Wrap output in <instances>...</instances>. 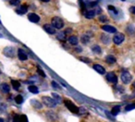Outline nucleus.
<instances>
[{"label": "nucleus", "instance_id": "f257e3e1", "mask_svg": "<svg viewBox=\"0 0 135 122\" xmlns=\"http://www.w3.org/2000/svg\"><path fill=\"white\" fill-rule=\"evenodd\" d=\"M52 26L55 29H62L64 27V21L58 17H54L52 19Z\"/></svg>", "mask_w": 135, "mask_h": 122}, {"label": "nucleus", "instance_id": "f03ea898", "mask_svg": "<svg viewBox=\"0 0 135 122\" xmlns=\"http://www.w3.org/2000/svg\"><path fill=\"white\" fill-rule=\"evenodd\" d=\"M42 99H43V102H44V104H45L46 106H48V107L53 108V107H55V106L56 105V101H55V100H54L53 98H51V97L44 96Z\"/></svg>", "mask_w": 135, "mask_h": 122}, {"label": "nucleus", "instance_id": "7ed1b4c3", "mask_svg": "<svg viewBox=\"0 0 135 122\" xmlns=\"http://www.w3.org/2000/svg\"><path fill=\"white\" fill-rule=\"evenodd\" d=\"M64 103H65L66 106L69 108V110H70L72 113H76V114L79 113V108L77 107L71 101H70V100H65Z\"/></svg>", "mask_w": 135, "mask_h": 122}, {"label": "nucleus", "instance_id": "20e7f679", "mask_svg": "<svg viewBox=\"0 0 135 122\" xmlns=\"http://www.w3.org/2000/svg\"><path fill=\"white\" fill-rule=\"evenodd\" d=\"M131 79H132V77H131L130 72H128V71L123 72L120 76V80H122V82L124 84H129L130 82V80H131Z\"/></svg>", "mask_w": 135, "mask_h": 122}, {"label": "nucleus", "instance_id": "39448f33", "mask_svg": "<svg viewBox=\"0 0 135 122\" xmlns=\"http://www.w3.org/2000/svg\"><path fill=\"white\" fill-rule=\"evenodd\" d=\"M124 39H125V36H124V34H122V33H117L116 34L114 38H113V42L115 43L116 44H122V42L124 41Z\"/></svg>", "mask_w": 135, "mask_h": 122}, {"label": "nucleus", "instance_id": "423d86ee", "mask_svg": "<svg viewBox=\"0 0 135 122\" xmlns=\"http://www.w3.org/2000/svg\"><path fill=\"white\" fill-rule=\"evenodd\" d=\"M107 79L109 82H111L113 84H116L117 82V77L116 76V74L114 72H109L107 74Z\"/></svg>", "mask_w": 135, "mask_h": 122}, {"label": "nucleus", "instance_id": "0eeeda50", "mask_svg": "<svg viewBox=\"0 0 135 122\" xmlns=\"http://www.w3.org/2000/svg\"><path fill=\"white\" fill-rule=\"evenodd\" d=\"M43 27H44V30L47 33H49V34H55L56 33V29L54 28L52 25H50V24H45Z\"/></svg>", "mask_w": 135, "mask_h": 122}, {"label": "nucleus", "instance_id": "6e6552de", "mask_svg": "<svg viewBox=\"0 0 135 122\" xmlns=\"http://www.w3.org/2000/svg\"><path fill=\"white\" fill-rule=\"evenodd\" d=\"M28 19L30 21L34 22V23H37V22L40 21V17H39L37 14H35V13H31V14H29Z\"/></svg>", "mask_w": 135, "mask_h": 122}, {"label": "nucleus", "instance_id": "1a4fd4ad", "mask_svg": "<svg viewBox=\"0 0 135 122\" xmlns=\"http://www.w3.org/2000/svg\"><path fill=\"white\" fill-rule=\"evenodd\" d=\"M102 29L105 32L109 33H114L117 32V29L115 28L114 26H111V25H104L102 27Z\"/></svg>", "mask_w": 135, "mask_h": 122}, {"label": "nucleus", "instance_id": "9d476101", "mask_svg": "<svg viewBox=\"0 0 135 122\" xmlns=\"http://www.w3.org/2000/svg\"><path fill=\"white\" fill-rule=\"evenodd\" d=\"M18 56H19V58L21 61L27 60V58H28V56L26 55V53H25L22 49H19V50H18Z\"/></svg>", "mask_w": 135, "mask_h": 122}, {"label": "nucleus", "instance_id": "9b49d317", "mask_svg": "<svg viewBox=\"0 0 135 122\" xmlns=\"http://www.w3.org/2000/svg\"><path fill=\"white\" fill-rule=\"evenodd\" d=\"M93 70H94L95 71H97L98 73H100V74H105V73H106V70H105V68H104V67H102L101 66V65H96V64H95V65H93Z\"/></svg>", "mask_w": 135, "mask_h": 122}, {"label": "nucleus", "instance_id": "f8f14e48", "mask_svg": "<svg viewBox=\"0 0 135 122\" xmlns=\"http://www.w3.org/2000/svg\"><path fill=\"white\" fill-rule=\"evenodd\" d=\"M96 14V12H95V10H88V11H86L85 13H84V16L87 18V19H93L94 18V16Z\"/></svg>", "mask_w": 135, "mask_h": 122}, {"label": "nucleus", "instance_id": "ddd939ff", "mask_svg": "<svg viewBox=\"0 0 135 122\" xmlns=\"http://www.w3.org/2000/svg\"><path fill=\"white\" fill-rule=\"evenodd\" d=\"M31 104H32V105L35 109H41L43 107L42 104L40 103V102H38L37 100H31Z\"/></svg>", "mask_w": 135, "mask_h": 122}, {"label": "nucleus", "instance_id": "4468645a", "mask_svg": "<svg viewBox=\"0 0 135 122\" xmlns=\"http://www.w3.org/2000/svg\"><path fill=\"white\" fill-rule=\"evenodd\" d=\"M1 91L5 94H9L10 91V87L8 83H2L1 84Z\"/></svg>", "mask_w": 135, "mask_h": 122}, {"label": "nucleus", "instance_id": "2eb2a0df", "mask_svg": "<svg viewBox=\"0 0 135 122\" xmlns=\"http://www.w3.org/2000/svg\"><path fill=\"white\" fill-rule=\"evenodd\" d=\"M17 12H18L19 14H25V13L28 12V7L26 5L21 6L19 9H17Z\"/></svg>", "mask_w": 135, "mask_h": 122}, {"label": "nucleus", "instance_id": "dca6fc26", "mask_svg": "<svg viewBox=\"0 0 135 122\" xmlns=\"http://www.w3.org/2000/svg\"><path fill=\"white\" fill-rule=\"evenodd\" d=\"M78 38L76 37V36H70L69 37V43H70V44H72V45H76V44H78Z\"/></svg>", "mask_w": 135, "mask_h": 122}, {"label": "nucleus", "instance_id": "f3484780", "mask_svg": "<svg viewBox=\"0 0 135 122\" xmlns=\"http://www.w3.org/2000/svg\"><path fill=\"white\" fill-rule=\"evenodd\" d=\"M106 61H107V64L112 65V64H114V63L116 62V58H115V56H107V57H106Z\"/></svg>", "mask_w": 135, "mask_h": 122}, {"label": "nucleus", "instance_id": "a211bd4d", "mask_svg": "<svg viewBox=\"0 0 135 122\" xmlns=\"http://www.w3.org/2000/svg\"><path fill=\"white\" fill-rule=\"evenodd\" d=\"M28 90L32 93V94H38V92H39V90H38V88L35 86V85H30L28 87Z\"/></svg>", "mask_w": 135, "mask_h": 122}, {"label": "nucleus", "instance_id": "6ab92c4d", "mask_svg": "<svg viewBox=\"0 0 135 122\" xmlns=\"http://www.w3.org/2000/svg\"><path fill=\"white\" fill-rule=\"evenodd\" d=\"M119 111H120V106L119 105H116V106H114V107L112 108L111 113L113 116H117L119 113Z\"/></svg>", "mask_w": 135, "mask_h": 122}, {"label": "nucleus", "instance_id": "aec40b11", "mask_svg": "<svg viewBox=\"0 0 135 122\" xmlns=\"http://www.w3.org/2000/svg\"><path fill=\"white\" fill-rule=\"evenodd\" d=\"M93 52L94 54H97V55H100L102 53V50H101V47L99 45H94L93 46Z\"/></svg>", "mask_w": 135, "mask_h": 122}, {"label": "nucleus", "instance_id": "412c9836", "mask_svg": "<svg viewBox=\"0 0 135 122\" xmlns=\"http://www.w3.org/2000/svg\"><path fill=\"white\" fill-rule=\"evenodd\" d=\"M11 84H12V86H13V88L15 90H19V87H20V83H19V81H17V80H11Z\"/></svg>", "mask_w": 135, "mask_h": 122}, {"label": "nucleus", "instance_id": "4be33fe9", "mask_svg": "<svg viewBox=\"0 0 135 122\" xmlns=\"http://www.w3.org/2000/svg\"><path fill=\"white\" fill-rule=\"evenodd\" d=\"M52 96H53V99L56 101V103H60L61 102V97L56 93H53L52 94Z\"/></svg>", "mask_w": 135, "mask_h": 122}, {"label": "nucleus", "instance_id": "5701e85b", "mask_svg": "<svg viewBox=\"0 0 135 122\" xmlns=\"http://www.w3.org/2000/svg\"><path fill=\"white\" fill-rule=\"evenodd\" d=\"M15 102H16L17 104H19V105H20V104L23 102V97H22L20 94L17 95V96L15 97Z\"/></svg>", "mask_w": 135, "mask_h": 122}, {"label": "nucleus", "instance_id": "b1692460", "mask_svg": "<svg viewBox=\"0 0 135 122\" xmlns=\"http://www.w3.org/2000/svg\"><path fill=\"white\" fill-rule=\"evenodd\" d=\"M57 38L60 40V41H65L66 40V34L65 33H57Z\"/></svg>", "mask_w": 135, "mask_h": 122}, {"label": "nucleus", "instance_id": "393cba45", "mask_svg": "<svg viewBox=\"0 0 135 122\" xmlns=\"http://www.w3.org/2000/svg\"><path fill=\"white\" fill-rule=\"evenodd\" d=\"M19 122H29L27 116L26 115H20L19 116Z\"/></svg>", "mask_w": 135, "mask_h": 122}, {"label": "nucleus", "instance_id": "a878e982", "mask_svg": "<svg viewBox=\"0 0 135 122\" xmlns=\"http://www.w3.org/2000/svg\"><path fill=\"white\" fill-rule=\"evenodd\" d=\"M135 108V104H131V105H128L127 106H126V111H130V110H132V109H134Z\"/></svg>", "mask_w": 135, "mask_h": 122}, {"label": "nucleus", "instance_id": "bb28decb", "mask_svg": "<svg viewBox=\"0 0 135 122\" xmlns=\"http://www.w3.org/2000/svg\"><path fill=\"white\" fill-rule=\"evenodd\" d=\"M9 3L12 6H18L20 3V0H9Z\"/></svg>", "mask_w": 135, "mask_h": 122}, {"label": "nucleus", "instance_id": "cd10ccee", "mask_svg": "<svg viewBox=\"0 0 135 122\" xmlns=\"http://www.w3.org/2000/svg\"><path fill=\"white\" fill-rule=\"evenodd\" d=\"M81 41L83 42V44H86L89 42V38L87 37V35H83V36L81 37Z\"/></svg>", "mask_w": 135, "mask_h": 122}, {"label": "nucleus", "instance_id": "c85d7f7f", "mask_svg": "<svg viewBox=\"0 0 135 122\" xmlns=\"http://www.w3.org/2000/svg\"><path fill=\"white\" fill-rule=\"evenodd\" d=\"M106 40H107V44H108V42L110 41V39H109V38L107 37V35H103V36H102V41H103V43H104V44L106 43Z\"/></svg>", "mask_w": 135, "mask_h": 122}, {"label": "nucleus", "instance_id": "c756f323", "mask_svg": "<svg viewBox=\"0 0 135 122\" xmlns=\"http://www.w3.org/2000/svg\"><path fill=\"white\" fill-rule=\"evenodd\" d=\"M99 20L101 21V22H107V18L106 16H101L100 18H99Z\"/></svg>", "mask_w": 135, "mask_h": 122}, {"label": "nucleus", "instance_id": "7c9ffc66", "mask_svg": "<svg viewBox=\"0 0 135 122\" xmlns=\"http://www.w3.org/2000/svg\"><path fill=\"white\" fill-rule=\"evenodd\" d=\"M6 105H4V104H1L0 105V111H2V112H5L6 111Z\"/></svg>", "mask_w": 135, "mask_h": 122}, {"label": "nucleus", "instance_id": "2f4dec72", "mask_svg": "<svg viewBox=\"0 0 135 122\" xmlns=\"http://www.w3.org/2000/svg\"><path fill=\"white\" fill-rule=\"evenodd\" d=\"M38 73H39V74H40V75L42 76V77H45V73H44V71L42 70H41V69H38Z\"/></svg>", "mask_w": 135, "mask_h": 122}, {"label": "nucleus", "instance_id": "473e14b6", "mask_svg": "<svg viewBox=\"0 0 135 122\" xmlns=\"http://www.w3.org/2000/svg\"><path fill=\"white\" fill-rule=\"evenodd\" d=\"M52 86L54 88H56V89H58V84L56 82H55V81H52Z\"/></svg>", "mask_w": 135, "mask_h": 122}, {"label": "nucleus", "instance_id": "72a5a7b5", "mask_svg": "<svg viewBox=\"0 0 135 122\" xmlns=\"http://www.w3.org/2000/svg\"><path fill=\"white\" fill-rule=\"evenodd\" d=\"M13 122H19V116L16 115L15 117H14V120H13Z\"/></svg>", "mask_w": 135, "mask_h": 122}, {"label": "nucleus", "instance_id": "f704fd0d", "mask_svg": "<svg viewBox=\"0 0 135 122\" xmlns=\"http://www.w3.org/2000/svg\"><path fill=\"white\" fill-rule=\"evenodd\" d=\"M130 11L131 12V13L135 14V7H131V8L130 9Z\"/></svg>", "mask_w": 135, "mask_h": 122}, {"label": "nucleus", "instance_id": "c9c22d12", "mask_svg": "<svg viewBox=\"0 0 135 122\" xmlns=\"http://www.w3.org/2000/svg\"><path fill=\"white\" fill-rule=\"evenodd\" d=\"M108 9L114 10V11H115V13H117V10L115 9V8H114V7H111V6H109V7H108Z\"/></svg>", "mask_w": 135, "mask_h": 122}, {"label": "nucleus", "instance_id": "e433bc0d", "mask_svg": "<svg viewBox=\"0 0 135 122\" xmlns=\"http://www.w3.org/2000/svg\"><path fill=\"white\" fill-rule=\"evenodd\" d=\"M41 1H43V2H49L50 0H41Z\"/></svg>", "mask_w": 135, "mask_h": 122}, {"label": "nucleus", "instance_id": "4c0bfd02", "mask_svg": "<svg viewBox=\"0 0 135 122\" xmlns=\"http://www.w3.org/2000/svg\"><path fill=\"white\" fill-rule=\"evenodd\" d=\"M0 122H4V119H3V118H1V117H0Z\"/></svg>", "mask_w": 135, "mask_h": 122}, {"label": "nucleus", "instance_id": "58836bf2", "mask_svg": "<svg viewBox=\"0 0 135 122\" xmlns=\"http://www.w3.org/2000/svg\"><path fill=\"white\" fill-rule=\"evenodd\" d=\"M0 100H1V98H0Z\"/></svg>", "mask_w": 135, "mask_h": 122}]
</instances>
